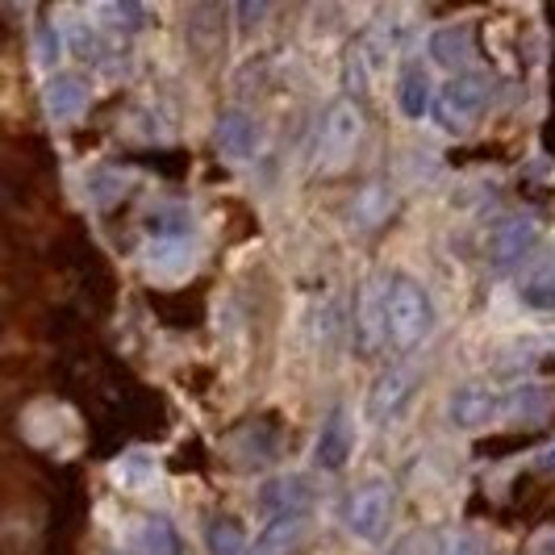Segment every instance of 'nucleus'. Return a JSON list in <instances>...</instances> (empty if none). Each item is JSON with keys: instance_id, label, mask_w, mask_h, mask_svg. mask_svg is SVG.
Listing matches in <instances>:
<instances>
[{"instance_id": "f257e3e1", "label": "nucleus", "mask_w": 555, "mask_h": 555, "mask_svg": "<svg viewBox=\"0 0 555 555\" xmlns=\"http://www.w3.org/2000/svg\"><path fill=\"white\" fill-rule=\"evenodd\" d=\"M142 268L159 280H176L196 259V222L184 201H155L142 222Z\"/></svg>"}, {"instance_id": "412c9836", "label": "nucleus", "mask_w": 555, "mask_h": 555, "mask_svg": "<svg viewBox=\"0 0 555 555\" xmlns=\"http://www.w3.org/2000/svg\"><path fill=\"white\" fill-rule=\"evenodd\" d=\"M201 534H205L209 555H250V543H255L243 527V518H234V514H214Z\"/></svg>"}, {"instance_id": "dca6fc26", "label": "nucleus", "mask_w": 555, "mask_h": 555, "mask_svg": "<svg viewBox=\"0 0 555 555\" xmlns=\"http://www.w3.org/2000/svg\"><path fill=\"white\" fill-rule=\"evenodd\" d=\"M555 414V385L547 380H527L518 389L505 392V405H501V422L509 426H543Z\"/></svg>"}, {"instance_id": "f8f14e48", "label": "nucleus", "mask_w": 555, "mask_h": 555, "mask_svg": "<svg viewBox=\"0 0 555 555\" xmlns=\"http://www.w3.org/2000/svg\"><path fill=\"white\" fill-rule=\"evenodd\" d=\"M514 301L522 313L555 318V250L534 255L522 272H514Z\"/></svg>"}, {"instance_id": "20e7f679", "label": "nucleus", "mask_w": 555, "mask_h": 555, "mask_svg": "<svg viewBox=\"0 0 555 555\" xmlns=\"http://www.w3.org/2000/svg\"><path fill=\"white\" fill-rule=\"evenodd\" d=\"M363 146V113L351 96H338L313 121V167L347 171Z\"/></svg>"}, {"instance_id": "7ed1b4c3", "label": "nucleus", "mask_w": 555, "mask_h": 555, "mask_svg": "<svg viewBox=\"0 0 555 555\" xmlns=\"http://www.w3.org/2000/svg\"><path fill=\"white\" fill-rule=\"evenodd\" d=\"M385 306H389V347L401 356L417 351L435 331V301L426 284L410 272H385Z\"/></svg>"}, {"instance_id": "a211bd4d", "label": "nucleus", "mask_w": 555, "mask_h": 555, "mask_svg": "<svg viewBox=\"0 0 555 555\" xmlns=\"http://www.w3.org/2000/svg\"><path fill=\"white\" fill-rule=\"evenodd\" d=\"M435 92H439V88H435V80H430V72H426L422 63H405L401 76H397V88H392L397 113L410 117V121L430 117V109H435Z\"/></svg>"}, {"instance_id": "f3484780", "label": "nucleus", "mask_w": 555, "mask_h": 555, "mask_svg": "<svg viewBox=\"0 0 555 555\" xmlns=\"http://www.w3.org/2000/svg\"><path fill=\"white\" fill-rule=\"evenodd\" d=\"M130 555H184V539L167 514H142L126 534Z\"/></svg>"}, {"instance_id": "9b49d317", "label": "nucleus", "mask_w": 555, "mask_h": 555, "mask_svg": "<svg viewBox=\"0 0 555 555\" xmlns=\"http://www.w3.org/2000/svg\"><path fill=\"white\" fill-rule=\"evenodd\" d=\"M214 146H218V155H222L225 164H250V159L259 155V146H263L259 121H255L247 109L230 105V109H222L218 121H214Z\"/></svg>"}, {"instance_id": "9d476101", "label": "nucleus", "mask_w": 555, "mask_h": 555, "mask_svg": "<svg viewBox=\"0 0 555 555\" xmlns=\"http://www.w3.org/2000/svg\"><path fill=\"white\" fill-rule=\"evenodd\" d=\"M351 451H356V422H351V410L343 401H334L322 417V426H318V439H313V468L318 473H343Z\"/></svg>"}, {"instance_id": "4468645a", "label": "nucleus", "mask_w": 555, "mask_h": 555, "mask_svg": "<svg viewBox=\"0 0 555 555\" xmlns=\"http://www.w3.org/2000/svg\"><path fill=\"white\" fill-rule=\"evenodd\" d=\"M88 101H92V88L80 72H51V80L42 83V109L55 126L80 121Z\"/></svg>"}, {"instance_id": "6ab92c4d", "label": "nucleus", "mask_w": 555, "mask_h": 555, "mask_svg": "<svg viewBox=\"0 0 555 555\" xmlns=\"http://www.w3.org/2000/svg\"><path fill=\"white\" fill-rule=\"evenodd\" d=\"M309 534V514H280L263 518V530L255 534L250 555H297Z\"/></svg>"}, {"instance_id": "1a4fd4ad", "label": "nucleus", "mask_w": 555, "mask_h": 555, "mask_svg": "<svg viewBox=\"0 0 555 555\" xmlns=\"http://www.w3.org/2000/svg\"><path fill=\"white\" fill-rule=\"evenodd\" d=\"M501 405H505V392H498L485 380H464L447 397V422L455 430H485V426L501 422Z\"/></svg>"}, {"instance_id": "aec40b11", "label": "nucleus", "mask_w": 555, "mask_h": 555, "mask_svg": "<svg viewBox=\"0 0 555 555\" xmlns=\"http://www.w3.org/2000/svg\"><path fill=\"white\" fill-rule=\"evenodd\" d=\"M130 171L117 164H96L83 176V196L92 201V209H113L121 196L130 193Z\"/></svg>"}, {"instance_id": "f03ea898", "label": "nucleus", "mask_w": 555, "mask_h": 555, "mask_svg": "<svg viewBox=\"0 0 555 555\" xmlns=\"http://www.w3.org/2000/svg\"><path fill=\"white\" fill-rule=\"evenodd\" d=\"M338 518L347 534L363 547H385L392 527H397V489L389 476H363L360 485H351L343 493Z\"/></svg>"}, {"instance_id": "0eeeda50", "label": "nucleus", "mask_w": 555, "mask_h": 555, "mask_svg": "<svg viewBox=\"0 0 555 555\" xmlns=\"http://www.w3.org/2000/svg\"><path fill=\"white\" fill-rule=\"evenodd\" d=\"M417 380H422V372H417L410 360L389 363V367L372 380V389H367V405H363L367 422H372V426H392L397 417L410 410V401H414V392H417Z\"/></svg>"}, {"instance_id": "393cba45", "label": "nucleus", "mask_w": 555, "mask_h": 555, "mask_svg": "<svg viewBox=\"0 0 555 555\" xmlns=\"http://www.w3.org/2000/svg\"><path fill=\"white\" fill-rule=\"evenodd\" d=\"M443 555H493V547H489L485 530H476V527H455L451 534H447Z\"/></svg>"}, {"instance_id": "ddd939ff", "label": "nucleus", "mask_w": 555, "mask_h": 555, "mask_svg": "<svg viewBox=\"0 0 555 555\" xmlns=\"http://www.w3.org/2000/svg\"><path fill=\"white\" fill-rule=\"evenodd\" d=\"M426 55L435 59V67H447L451 76L476 72V38L468 22H443L426 34Z\"/></svg>"}, {"instance_id": "6e6552de", "label": "nucleus", "mask_w": 555, "mask_h": 555, "mask_svg": "<svg viewBox=\"0 0 555 555\" xmlns=\"http://www.w3.org/2000/svg\"><path fill=\"white\" fill-rule=\"evenodd\" d=\"M534 243H539V222L530 214H505L489 230V268L493 272H522L530 263Z\"/></svg>"}, {"instance_id": "5701e85b", "label": "nucleus", "mask_w": 555, "mask_h": 555, "mask_svg": "<svg viewBox=\"0 0 555 555\" xmlns=\"http://www.w3.org/2000/svg\"><path fill=\"white\" fill-rule=\"evenodd\" d=\"M117 480H121V489H130V493H142V489H151V485L159 480L155 455H151L146 447H134V451H126V455L117 460Z\"/></svg>"}, {"instance_id": "a878e982", "label": "nucleus", "mask_w": 555, "mask_h": 555, "mask_svg": "<svg viewBox=\"0 0 555 555\" xmlns=\"http://www.w3.org/2000/svg\"><path fill=\"white\" fill-rule=\"evenodd\" d=\"M63 51H67V38H63L55 26H38V34H34V55H38V67H59Z\"/></svg>"}, {"instance_id": "423d86ee", "label": "nucleus", "mask_w": 555, "mask_h": 555, "mask_svg": "<svg viewBox=\"0 0 555 555\" xmlns=\"http://www.w3.org/2000/svg\"><path fill=\"white\" fill-rule=\"evenodd\" d=\"M351 338L360 356H380L389 347V306H385V276H367L351 301Z\"/></svg>"}, {"instance_id": "b1692460", "label": "nucleus", "mask_w": 555, "mask_h": 555, "mask_svg": "<svg viewBox=\"0 0 555 555\" xmlns=\"http://www.w3.org/2000/svg\"><path fill=\"white\" fill-rule=\"evenodd\" d=\"M88 17L105 29V34L117 38V34H134L146 22V9L142 4H96Z\"/></svg>"}, {"instance_id": "39448f33", "label": "nucleus", "mask_w": 555, "mask_h": 555, "mask_svg": "<svg viewBox=\"0 0 555 555\" xmlns=\"http://www.w3.org/2000/svg\"><path fill=\"white\" fill-rule=\"evenodd\" d=\"M493 105V88H489V76L485 72H464V76H447L435 92V109H430V121L451 134V139H464L473 134L476 126L485 121V113Z\"/></svg>"}, {"instance_id": "2eb2a0df", "label": "nucleus", "mask_w": 555, "mask_h": 555, "mask_svg": "<svg viewBox=\"0 0 555 555\" xmlns=\"http://www.w3.org/2000/svg\"><path fill=\"white\" fill-rule=\"evenodd\" d=\"M259 509L263 518H280V514H309L313 505V485L301 473H272L259 485Z\"/></svg>"}, {"instance_id": "bb28decb", "label": "nucleus", "mask_w": 555, "mask_h": 555, "mask_svg": "<svg viewBox=\"0 0 555 555\" xmlns=\"http://www.w3.org/2000/svg\"><path fill=\"white\" fill-rule=\"evenodd\" d=\"M534 464H539V468H547V473H555V443H552V447H543Z\"/></svg>"}, {"instance_id": "4be33fe9", "label": "nucleus", "mask_w": 555, "mask_h": 555, "mask_svg": "<svg viewBox=\"0 0 555 555\" xmlns=\"http://www.w3.org/2000/svg\"><path fill=\"white\" fill-rule=\"evenodd\" d=\"M392 214H397V193L385 180H372L360 193V201H356V225L372 234V230H380V225L389 222Z\"/></svg>"}]
</instances>
